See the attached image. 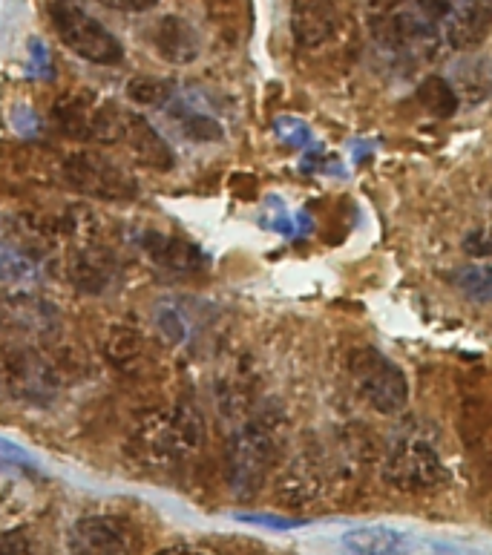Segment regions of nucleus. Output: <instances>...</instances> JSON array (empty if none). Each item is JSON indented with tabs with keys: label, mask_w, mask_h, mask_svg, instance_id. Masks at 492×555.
I'll return each instance as SVG.
<instances>
[{
	"label": "nucleus",
	"mask_w": 492,
	"mask_h": 555,
	"mask_svg": "<svg viewBox=\"0 0 492 555\" xmlns=\"http://www.w3.org/2000/svg\"><path fill=\"white\" fill-rule=\"evenodd\" d=\"M464 245H467L464 251H467V254H472V256H487V248H490V242H487V233H484V231L469 233Z\"/></svg>",
	"instance_id": "obj_29"
},
{
	"label": "nucleus",
	"mask_w": 492,
	"mask_h": 555,
	"mask_svg": "<svg viewBox=\"0 0 492 555\" xmlns=\"http://www.w3.org/2000/svg\"><path fill=\"white\" fill-rule=\"evenodd\" d=\"M0 463H12V466H29V458L21 446L9 443V440L0 438Z\"/></svg>",
	"instance_id": "obj_27"
},
{
	"label": "nucleus",
	"mask_w": 492,
	"mask_h": 555,
	"mask_svg": "<svg viewBox=\"0 0 492 555\" xmlns=\"http://www.w3.org/2000/svg\"><path fill=\"white\" fill-rule=\"evenodd\" d=\"M490 32V3L461 0L446 15V41L452 49H475Z\"/></svg>",
	"instance_id": "obj_14"
},
{
	"label": "nucleus",
	"mask_w": 492,
	"mask_h": 555,
	"mask_svg": "<svg viewBox=\"0 0 492 555\" xmlns=\"http://www.w3.org/2000/svg\"><path fill=\"white\" fill-rule=\"evenodd\" d=\"M274 463V440L265 429H242L236 432L228 455H225V472H228V484L239 498H254Z\"/></svg>",
	"instance_id": "obj_5"
},
{
	"label": "nucleus",
	"mask_w": 492,
	"mask_h": 555,
	"mask_svg": "<svg viewBox=\"0 0 492 555\" xmlns=\"http://www.w3.org/2000/svg\"><path fill=\"white\" fill-rule=\"evenodd\" d=\"M32 277H35V262L24 251L0 242V285H18V282H29Z\"/></svg>",
	"instance_id": "obj_21"
},
{
	"label": "nucleus",
	"mask_w": 492,
	"mask_h": 555,
	"mask_svg": "<svg viewBox=\"0 0 492 555\" xmlns=\"http://www.w3.org/2000/svg\"><path fill=\"white\" fill-rule=\"evenodd\" d=\"M127 98L139 107H167L173 98H176V90L170 81L164 78H156V75H136L130 84H127Z\"/></svg>",
	"instance_id": "obj_18"
},
{
	"label": "nucleus",
	"mask_w": 492,
	"mask_h": 555,
	"mask_svg": "<svg viewBox=\"0 0 492 555\" xmlns=\"http://www.w3.org/2000/svg\"><path fill=\"white\" fill-rule=\"evenodd\" d=\"M64 179L81 196L101 202H127L136 196L133 176L113 159L98 153H72L64 162Z\"/></svg>",
	"instance_id": "obj_6"
},
{
	"label": "nucleus",
	"mask_w": 492,
	"mask_h": 555,
	"mask_svg": "<svg viewBox=\"0 0 492 555\" xmlns=\"http://www.w3.org/2000/svg\"><path fill=\"white\" fill-rule=\"evenodd\" d=\"M70 555H133V538L127 527L110 515H87L78 518L67 532Z\"/></svg>",
	"instance_id": "obj_7"
},
{
	"label": "nucleus",
	"mask_w": 492,
	"mask_h": 555,
	"mask_svg": "<svg viewBox=\"0 0 492 555\" xmlns=\"http://www.w3.org/2000/svg\"><path fill=\"white\" fill-rule=\"evenodd\" d=\"M29 61H32V75L52 81L55 78V67L49 61V49L41 38H29Z\"/></svg>",
	"instance_id": "obj_24"
},
{
	"label": "nucleus",
	"mask_w": 492,
	"mask_h": 555,
	"mask_svg": "<svg viewBox=\"0 0 492 555\" xmlns=\"http://www.w3.org/2000/svg\"><path fill=\"white\" fill-rule=\"evenodd\" d=\"M449 478L441 455L421 438H400L383 461V481L400 492H429Z\"/></svg>",
	"instance_id": "obj_4"
},
{
	"label": "nucleus",
	"mask_w": 492,
	"mask_h": 555,
	"mask_svg": "<svg viewBox=\"0 0 492 555\" xmlns=\"http://www.w3.org/2000/svg\"><path fill=\"white\" fill-rule=\"evenodd\" d=\"M343 555H412V538L386 524H363L340 535Z\"/></svg>",
	"instance_id": "obj_13"
},
{
	"label": "nucleus",
	"mask_w": 492,
	"mask_h": 555,
	"mask_svg": "<svg viewBox=\"0 0 492 555\" xmlns=\"http://www.w3.org/2000/svg\"><path fill=\"white\" fill-rule=\"evenodd\" d=\"M118 277V265L113 254L107 248H98V245H84L78 248L70 262V279L72 285L81 291V294H90V297H101L113 288V282Z\"/></svg>",
	"instance_id": "obj_11"
},
{
	"label": "nucleus",
	"mask_w": 492,
	"mask_h": 555,
	"mask_svg": "<svg viewBox=\"0 0 492 555\" xmlns=\"http://www.w3.org/2000/svg\"><path fill=\"white\" fill-rule=\"evenodd\" d=\"M49 24L61 44L70 49L72 55L98 64V67H116L124 61V47L116 35L93 18L81 3L75 0H52L47 9Z\"/></svg>",
	"instance_id": "obj_1"
},
{
	"label": "nucleus",
	"mask_w": 492,
	"mask_h": 555,
	"mask_svg": "<svg viewBox=\"0 0 492 555\" xmlns=\"http://www.w3.org/2000/svg\"><path fill=\"white\" fill-rule=\"evenodd\" d=\"M0 555H35V550L24 530H6L0 532Z\"/></svg>",
	"instance_id": "obj_26"
},
{
	"label": "nucleus",
	"mask_w": 492,
	"mask_h": 555,
	"mask_svg": "<svg viewBox=\"0 0 492 555\" xmlns=\"http://www.w3.org/2000/svg\"><path fill=\"white\" fill-rule=\"evenodd\" d=\"M141 251L156 268H162L167 274H179V277L196 274L208 265V256L199 245H193L182 236H167L159 231L141 233Z\"/></svg>",
	"instance_id": "obj_8"
},
{
	"label": "nucleus",
	"mask_w": 492,
	"mask_h": 555,
	"mask_svg": "<svg viewBox=\"0 0 492 555\" xmlns=\"http://www.w3.org/2000/svg\"><path fill=\"white\" fill-rule=\"evenodd\" d=\"M452 285L472 302H490L492 297V274L487 265H467V268H458Z\"/></svg>",
	"instance_id": "obj_19"
},
{
	"label": "nucleus",
	"mask_w": 492,
	"mask_h": 555,
	"mask_svg": "<svg viewBox=\"0 0 492 555\" xmlns=\"http://www.w3.org/2000/svg\"><path fill=\"white\" fill-rule=\"evenodd\" d=\"M199 443H202V420L190 409L153 412L136 426L130 440L133 452L141 461L156 463V466L185 458Z\"/></svg>",
	"instance_id": "obj_2"
},
{
	"label": "nucleus",
	"mask_w": 492,
	"mask_h": 555,
	"mask_svg": "<svg viewBox=\"0 0 492 555\" xmlns=\"http://www.w3.org/2000/svg\"><path fill=\"white\" fill-rule=\"evenodd\" d=\"M236 521L257 524V527H274V530H297L305 521L297 518H282V515H254V512H236Z\"/></svg>",
	"instance_id": "obj_25"
},
{
	"label": "nucleus",
	"mask_w": 492,
	"mask_h": 555,
	"mask_svg": "<svg viewBox=\"0 0 492 555\" xmlns=\"http://www.w3.org/2000/svg\"><path fill=\"white\" fill-rule=\"evenodd\" d=\"M15 127H18L24 136H35V130H38V118H35V113H32L29 107H18V110H15Z\"/></svg>",
	"instance_id": "obj_28"
},
{
	"label": "nucleus",
	"mask_w": 492,
	"mask_h": 555,
	"mask_svg": "<svg viewBox=\"0 0 492 555\" xmlns=\"http://www.w3.org/2000/svg\"><path fill=\"white\" fill-rule=\"evenodd\" d=\"M274 133H277V139H280L285 147H291V150H308V147L314 144L311 127L294 116L277 118V121H274Z\"/></svg>",
	"instance_id": "obj_23"
},
{
	"label": "nucleus",
	"mask_w": 492,
	"mask_h": 555,
	"mask_svg": "<svg viewBox=\"0 0 492 555\" xmlns=\"http://www.w3.org/2000/svg\"><path fill=\"white\" fill-rule=\"evenodd\" d=\"M349 377L354 392L380 415H398L409 403V380L392 357L372 346L349 354Z\"/></svg>",
	"instance_id": "obj_3"
},
{
	"label": "nucleus",
	"mask_w": 492,
	"mask_h": 555,
	"mask_svg": "<svg viewBox=\"0 0 492 555\" xmlns=\"http://www.w3.org/2000/svg\"><path fill=\"white\" fill-rule=\"evenodd\" d=\"M121 141L133 150V156H139L141 164H147L150 170L167 173L176 167V153L167 144L162 133L139 113H124L121 116Z\"/></svg>",
	"instance_id": "obj_9"
},
{
	"label": "nucleus",
	"mask_w": 492,
	"mask_h": 555,
	"mask_svg": "<svg viewBox=\"0 0 492 555\" xmlns=\"http://www.w3.org/2000/svg\"><path fill=\"white\" fill-rule=\"evenodd\" d=\"M164 110H167V116L179 124V130L185 133V139L196 141V144L225 141V127H222V121H216V118L208 116V113H202V110L190 107L188 101L173 98Z\"/></svg>",
	"instance_id": "obj_15"
},
{
	"label": "nucleus",
	"mask_w": 492,
	"mask_h": 555,
	"mask_svg": "<svg viewBox=\"0 0 492 555\" xmlns=\"http://www.w3.org/2000/svg\"><path fill=\"white\" fill-rule=\"evenodd\" d=\"M93 104L81 95H64L55 107H52V121L55 127L70 136V139H90V127H93Z\"/></svg>",
	"instance_id": "obj_16"
},
{
	"label": "nucleus",
	"mask_w": 492,
	"mask_h": 555,
	"mask_svg": "<svg viewBox=\"0 0 492 555\" xmlns=\"http://www.w3.org/2000/svg\"><path fill=\"white\" fill-rule=\"evenodd\" d=\"M141 351V337L139 331L127 328V325H118L110 331L107 337V357L116 363V366H124L130 360H136Z\"/></svg>",
	"instance_id": "obj_22"
},
{
	"label": "nucleus",
	"mask_w": 492,
	"mask_h": 555,
	"mask_svg": "<svg viewBox=\"0 0 492 555\" xmlns=\"http://www.w3.org/2000/svg\"><path fill=\"white\" fill-rule=\"evenodd\" d=\"M153 325L162 334V340H167L170 346H182L188 340V320L173 302H159L153 308Z\"/></svg>",
	"instance_id": "obj_20"
},
{
	"label": "nucleus",
	"mask_w": 492,
	"mask_h": 555,
	"mask_svg": "<svg viewBox=\"0 0 492 555\" xmlns=\"http://www.w3.org/2000/svg\"><path fill=\"white\" fill-rule=\"evenodd\" d=\"M337 32V12L328 0H294L291 35L303 49L323 47Z\"/></svg>",
	"instance_id": "obj_12"
},
{
	"label": "nucleus",
	"mask_w": 492,
	"mask_h": 555,
	"mask_svg": "<svg viewBox=\"0 0 492 555\" xmlns=\"http://www.w3.org/2000/svg\"><path fill=\"white\" fill-rule=\"evenodd\" d=\"M150 41H153V49L159 52V58L173 67H188L202 55V38L182 15L159 18L150 32Z\"/></svg>",
	"instance_id": "obj_10"
},
{
	"label": "nucleus",
	"mask_w": 492,
	"mask_h": 555,
	"mask_svg": "<svg viewBox=\"0 0 492 555\" xmlns=\"http://www.w3.org/2000/svg\"><path fill=\"white\" fill-rule=\"evenodd\" d=\"M110 6H116V9H124V12H147V9H153L159 0H107Z\"/></svg>",
	"instance_id": "obj_30"
},
{
	"label": "nucleus",
	"mask_w": 492,
	"mask_h": 555,
	"mask_svg": "<svg viewBox=\"0 0 492 555\" xmlns=\"http://www.w3.org/2000/svg\"><path fill=\"white\" fill-rule=\"evenodd\" d=\"M159 555H216L211 550H202V547H170Z\"/></svg>",
	"instance_id": "obj_31"
},
{
	"label": "nucleus",
	"mask_w": 492,
	"mask_h": 555,
	"mask_svg": "<svg viewBox=\"0 0 492 555\" xmlns=\"http://www.w3.org/2000/svg\"><path fill=\"white\" fill-rule=\"evenodd\" d=\"M418 101L423 104V110L438 118H452L461 107V98L444 75H426L418 87Z\"/></svg>",
	"instance_id": "obj_17"
}]
</instances>
